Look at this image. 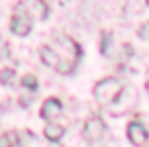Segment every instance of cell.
<instances>
[{"instance_id":"cell-6","label":"cell","mask_w":149,"mask_h":147,"mask_svg":"<svg viewBox=\"0 0 149 147\" xmlns=\"http://www.w3.org/2000/svg\"><path fill=\"white\" fill-rule=\"evenodd\" d=\"M61 110H63V106H61V102L57 98H47L43 102V106H41V116L47 118L49 123H53L57 116H61Z\"/></svg>"},{"instance_id":"cell-8","label":"cell","mask_w":149,"mask_h":147,"mask_svg":"<svg viewBox=\"0 0 149 147\" xmlns=\"http://www.w3.org/2000/svg\"><path fill=\"white\" fill-rule=\"evenodd\" d=\"M41 59H43V63L45 65H49V68H57L59 65V61H61V57H59V53L53 49V47H49V45H43L41 47Z\"/></svg>"},{"instance_id":"cell-4","label":"cell","mask_w":149,"mask_h":147,"mask_svg":"<svg viewBox=\"0 0 149 147\" xmlns=\"http://www.w3.org/2000/svg\"><path fill=\"white\" fill-rule=\"evenodd\" d=\"M27 10V17H35V19H47L49 6L45 0H21L17 10Z\"/></svg>"},{"instance_id":"cell-13","label":"cell","mask_w":149,"mask_h":147,"mask_svg":"<svg viewBox=\"0 0 149 147\" xmlns=\"http://www.w3.org/2000/svg\"><path fill=\"white\" fill-rule=\"evenodd\" d=\"M139 37H141V39H149V21L139 27Z\"/></svg>"},{"instance_id":"cell-17","label":"cell","mask_w":149,"mask_h":147,"mask_svg":"<svg viewBox=\"0 0 149 147\" xmlns=\"http://www.w3.org/2000/svg\"><path fill=\"white\" fill-rule=\"evenodd\" d=\"M147 4H149V0H147Z\"/></svg>"},{"instance_id":"cell-16","label":"cell","mask_w":149,"mask_h":147,"mask_svg":"<svg viewBox=\"0 0 149 147\" xmlns=\"http://www.w3.org/2000/svg\"><path fill=\"white\" fill-rule=\"evenodd\" d=\"M15 147H25V145H23V143H17V145H15Z\"/></svg>"},{"instance_id":"cell-10","label":"cell","mask_w":149,"mask_h":147,"mask_svg":"<svg viewBox=\"0 0 149 147\" xmlns=\"http://www.w3.org/2000/svg\"><path fill=\"white\" fill-rule=\"evenodd\" d=\"M17 143H19V135L13 133V131L0 135V147H15Z\"/></svg>"},{"instance_id":"cell-15","label":"cell","mask_w":149,"mask_h":147,"mask_svg":"<svg viewBox=\"0 0 149 147\" xmlns=\"http://www.w3.org/2000/svg\"><path fill=\"white\" fill-rule=\"evenodd\" d=\"M145 86H147V92H149V76H147V84Z\"/></svg>"},{"instance_id":"cell-12","label":"cell","mask_w":149,"mask_h":147,"mask_svg":"<svg viewBox=\"0 0 149 147\" xmlns=\"http://www.w3.org/2000/svg\"><path fill=\"white\" fill-rule=\"evenodd\" d=\"M21 84H23V88H27V90H35V88H37V78H35L33 74H27Z\"/></svg>"},{"instance_id":"cell-1","label":"cell","mask_w":149,"mask_h":147,"mask_svg":"<svg viewBox=\"0 0 149 147\" xmlns=\"http://www.w3.org/2000/svg\"><path fill=\"white\" fill-rule=\"evenodd\" d=\"M123 92H125V88H123V84H120L116 78H102V80L94 86V98H96L102 106L112 104Z\"/></svg>"},{"instance_id":"cell-9","label":"cell","mask_w":149,"mask_h":147,"mask_svg":"<svg viewBox=\"0 0 149 147\" xmlns=\"http://www.w3.org/2000/svg\"><path fill=\"white\" fill-rule=\"evenodd\" d=\"M63 133H65V129H63L59 123H47L45 129H43V135H45V139H49V141H59V139L63 137Z\"/></svg>"},{"instance_id":"cell-5","label":"cell","mask_w":149,"mask_h":147,"mask_svg":"<svg viewBox=\"0 0 149 147\" xmlns=\"http://www.w3.org/2000/svg\"><path fill=\"white\" fill-rule=\"evenodd\" d=\"M127 137L135 147H143L147 143V139H149V133L139 121H131L129 127H127Z\"/></svg>"},{"instance_id":"cell-3","label":"cell","mask_w":149,"mask_h":147,"mask_svg":"<svg viewBox=\"0 0 149 147\" xmlns=\"http://www.w3.org/2000/svg\"><path fill=\"white\" fill-rule=\"evenodd\" d=\"M104 131H106V125H104V121H102L98 114L90 116V118L84 123V139L90 141V143L100 141V139L104 137Z\"/></svg>"},{"instance_id":"cell-14","label":"cell","mask_w":149,"mask_h":147,"mask_svg":"<svg viewBox=\"0 0 149 147\" xmlns=\"http://www.w3.org/2000/svg\"><path fill=\"white\" fill-rule=\"evenodd\" d=\"M108 43H110V35H108V33H104V37H102V53H104V55H108V53H110Z\"/></svg>"},{"instance_id":"cell-7","label":"cell","mask_w":149,"mask_h":147,"mask_svg":"<svg viewBox=\"0 0 149 147\" xmlns=\"http://www.w3.org/2000/svg\"><path fill=\"white\" fill-rule=\"evenodd\" d=\"M10 29H13L15 35L25 37V35L31 33V19L27 15H15L13 21H10Z\"/></svg>"},{"instance_id":"cell-2","label":"cell","mask_w":149,"mask_h":147,"mask_svg":"<svg viewBox=\"0 0 149 147\" xmlns=\"http://www.w3.org/2000/svg\"><path fill=\"white\" fill-rule=\"evenodd\" d=\"M53 43L57 45V53H59V57L61 59H68V61H78V57L82 55V49H80V45L72 39V37H68V35H57V37H53Z\"/></svg>"},{"instance_id":"cell-11","label":"cell","mask_w":149,"mask_h":147,"mask_svg":"<svg viewBox=\"0 0 149 147\" xmlns=\"http://www.w3.org/2000/svg\"><path fill=\"white\" fill-rule=\"evenodd\" d=\"M0 82H2L4 86H10L17 82V72L13 68H4L2 72H0Z\"/></svg>"}]
</instances>
